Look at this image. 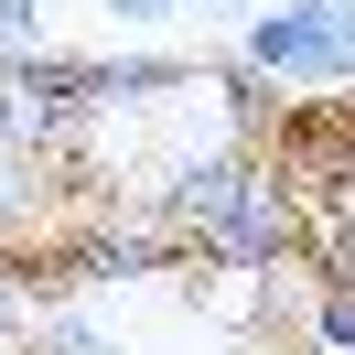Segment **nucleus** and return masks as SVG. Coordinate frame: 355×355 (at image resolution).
<instances>
[{
    "label": "nucleus",
    "instance_id": "obj_1",
    "mask_svg": "<svg viewBox=\"0 0 355 355\" xmlns=\"http://www.w3.org/2000/svg\"><path fill=\"white\" fill-rule=\"evenodd\" d=\"M248 65L291 76V87H345L355 76V0H280L269 22H248Z\"/></svg>",
    "mask_w": 355,
    "mask_h": 355
},
{
    "label": "nucleus",
    "instance_id": "obj_2",
    "mask_svg": "<svg viewBox=\"0 0 355 355\" xmlns=\"http://www.w3.org/2000/svg\"><path fill=\"white\" fill-rule=\"evenodd\" d=\"M0 54H11V65L44 54V11H33V0H0Z\"/></svg>",
    "mask_w": 355,
    "mask_h": 355
},
{
    "label": "nucleus",
    "instance_id": "obj_3",
    "mask_svg": "<svg viewBox=\"0 0 355 355\" xmlns=\"http://www.w3.org/2000/svg\"><path fill=\"white\" fill-rule=\"evenodd\" d=\"M119 22H162V11H173V0H108Z\"/></svg>",
    "mask_w": 355,
    "mask_h": 355
}]
</instances>
